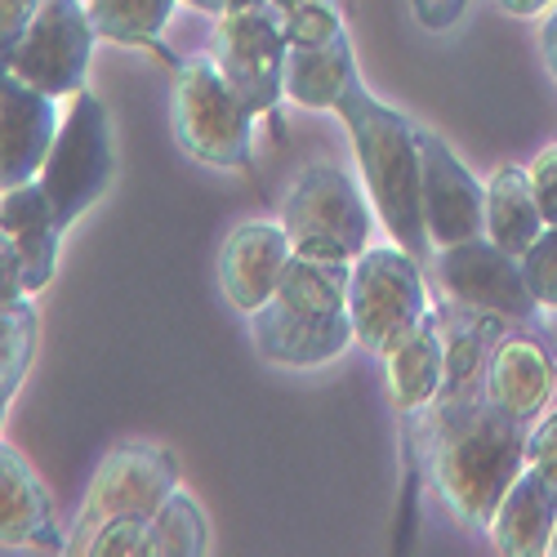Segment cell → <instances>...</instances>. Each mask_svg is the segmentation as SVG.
<instances>
[{
  "label": "cell",
  "instance_id": "obj_1",
  "mask_svg": "<svg viewBox=\"0 0 557 557\" xmlns=\"http://www.w3.org/2000/svg\"><path fill=\"white\" fill-rule=\"evenodd\" d=\"M531 429L499 414L486 397L429 424L420 459L446 508L473 531H491L499 504L527 469Z\"/></svg>",
  "mask_w": 557,
  "mask_h": 557
},
{
  "label": "cell",
  "instance_id": "obj_2",
  "mask_svg": "<svg viewBox=\"0 0 557 557\" xmlns=\"http://www.w3.org/2000/svg\"><path fill=\"white\" fill-rule=\"evenodd\" d=\"M348 286L352 263L290 255L276 295L259 312H250V335L259 357L290 370H312L344 357L348 344H357Z\"/></svg>",
  "mask_w": 557,
  "mask_h": 557
},
{
  "label": "cell",
  "instance_id": "obj_3",
  "mask_svg": "<svg viewBox=\"0 0 557 557\" xmlns=\"http://www.w3.org/2000/svg\"><path fill=\"white\" fill-rule=\"evenodd\" d=\"M335 112L348 125L366 193L375 201V214L388 227V237L420 263H433L437 250L429 242L424 197H420V138H414L420 125L393 112L388 103H380L361 81L339 99Z\"/></svg>",
  "mask_w": 557,
  "mask_h": 557
},
{
  "label": "cell",
  "instance_id": "obj_4",
  "mask_svg": "<svg viewBox=\"0 0 557 557\" xmlns=\"http://www.w3.org/2000/svg\"><path fill=\"white\" fill-rule=\"evenodd\" d=\"M170 125L178 148L214 170H250L255 112L214 59H183L170 89Z\"/></svg>",
  "mask_w": 557,
  "mask_h": 557
},
{
  "label": "cell",
  "instance_id": "obj_5",
  "mask_svg": "<svg viewBox=\"0 0 557 557\" xmlns=\"http://www.w3.org/2000/svg\"><path fill=\"white\" fill-rule=\"evenodd\" d=\"M178 491V463L170 450L152 442H125L103 455L95 469L81 513L67 535V553L85 557L89 540H95L108 522H152L157 508Z\"/></svg>",
  "mask_w": 557,
  "mask_h": 557
},
{
  "label": "cell",
  "instance_id": "obj_6",
  "mask_svg": "<svg viewBox=\"0 0 557 557\" xmlns=\"http://www.w3.org/2000/svg\"><path fill=\"white\" fill-rule=\"evenodd\" d=\"M352 335L366 352L384 357L401 335H410L433 312L424 268L410 250L393 246H366L352 259V286H348Z\"/></svg>",
  "mask_w": 557,
  "mask_h": 557
},
{
  "label": "cell",
  "instance_id": "obj_7",
  "mask_svg": "<svg viewBox=\"0 0 557 557\" xmlns=\"http://www.w3.org/2000/svg\"><path fill=\"white\" fill-rule=\"evenodd\" d=\"M286 10L282 0H227L214 27V63L255 116L286 99Z\"/></svg>",
  "mask_w": 557,
  "mask_h": 557
},
{
  "label": "cell",
  "instance_id": "obj_8",
  "mask_svg": "<svg viewBox=\"0 0 557 557\" xmlns=\"http://www.w3.org/2000/svg\"><path fill=\"white\" fill-rule=\"evenodd\" d=\"M112 174H116V157H112L108 108L99 95L81 89V95H72V112L63 116L54 152L40 170V188L50 197L63 232L108 193Z\"/></svg>",
  "mask_w": 557,
  "mask_h": 557
},
{
  "label": "cell",
  "instance_id": "obj_9",
  "mask_svg": "<svg viewBox=\"0 0 557 557\" xmlns=\"http://www.w3.org/2000/svg\"><path fill=\"white\" fill-rule=\"evenodd\" d=\"M95 18L81 0H45L23 40L5 54V76H18L54 99L81 95L89 54H95Z\"/></svg>",
  "mask_w": 557,
  "mask_h": 557
},
{
  "label": "cell",
  "instance_id": "obj_10",
  "mask_svg": "<svg viewBox=\"0 0 557 557\" xmlns=\"http://www.w3.org/2000/svg\"><path fill=\"white\" fill-rule=\"evenodd\" d=\"M433 276H437V290L450 304L499 312L504 321H527L531 326V321L544 312L527 286V276H522V259L499 250L486 232L459 242V246H442L433 255Z\"/></svg>",
  "mask_w": 557,
  "mask_h": 557
},
{
  "label": "cell",
  "instance_id": "obj_11",
  "mask_svg": "<svg viewBox=\"0 0 557 557\" xmlns=\"http://www.w3.org/2000/svg\"><path fill=\"white\" fill-rule=\"evenodd\" d=\"M282 223L290 232V242H308V237H331L339 246H348L352 255H361L370 246V214L366 197L357 183L339 170V165H304L290 183V193L282 201Z\"/></svg>",
  "mask_w": 557,
  "mask_h": 557
},
{
  "label": "cell",
  "instance_id": "obj_12",
  "mask_svg": "<svg viewBox=\"0 0 557 557\" xmlns=\"http://www.w3.org/2000/svg\"><path fill=\"white\" fill-rule=\"evenodd\" d=\"M388 393L401 420V442H406V478H420V429L429 420V410L442 393L446 380V321L433 308L410 335H401L388 352Z\"/></svg>",
  "mask_w": 557,
  "mask_h": 557
},
{
  "label": "cell",
  "instance_id": "obj_13",
  "mask_svg": "<svg viewBox=\"0 0 557 557\" xmlns=\"http://www.w3.org/2000/svg\"><path fill=\"white\" fill-rule=\"evenodd\" d=\"M414 138H420V197H424V227L433 250L482 237L486 183H478L473 170L433 129H414Z\"/></svg>",
  "mask_w": 557,
  "mask_h": 557
},
{
  "label": "cell",
  "instance_id": "obj_14",
  "mask_svg": "<svg viewBox=\"0 0 557 557\" xmlns=\"http://www.w3.org/2000/svg\"><path fill=\"white\" fill-rule=\"evenodd\" d=\"M63 129L59 99L45 89L5 76L0 81V193L40 178Z\"/></svg>",
  "mask_w": 557,
  "mask_h": 557
},
{
  "label": "cell",
  "instance_id": "obj_15",
  "mask_svg": "<svg viewBox=\"0 0 557 557\" xmlns=\"http://www.w3.org/2000/svg\"><path fill=\"white\" fill-rule=\"evenodd\" d=\"M486 401L508 420L535 429L557 406V357L535 335L504 331L486 366Z\"/></svg>",
  "mask_w": 557,
  "mask_h": 557
},
{
  "label": "cell",
  "instance_id": "obj_16",
  "mask_svg": "<svg viewBox=\"0 0 557 557\" xmlns=\"http://www.w3.org/2000/svg\"><path fill=\"white\" fill-rule=\"evenodd\" d=\"M290 255H295V242L286 223L250 219L242 227H232V237L223 242V255H219V286L227 304L242 308L246 317L259 312L276 295V286H282Z\"/></svg>",
  "mask_w": 557,
  "mask_h": 557
},
{
  "label": "cell",
  "instance_id": "obj_17",
  "mask_svg": "<svg viewBox=\"0 0 557 557\" xmlns=\"http://www.w3.org/2000/svg\"><path fill=\"white\" fill-rule=\"evenodd\" d=\"M0 548L5 553H67V535L54 522L32 463L5 442L0 446Z\"/></svg>",
  "mask_w": 557,
  "mask_h": 557
},
{
  "label": "cell",
  "instance_id": "obj_18",
  "mask_svg": "<svg viewBox=\"0 0 557 557\" xmlns=\"http://www.w3.org/2000/svg\"><path fill=\"white\" fill-rule=\"evenodd\" d=\"M59 237H63V223H59L50 197H45L40 178L18 183V188L5 193V201H0V242L18 255L27 295H36V290H45L54 282Z\"/></svg>",
  "mask_w": 557,
  "mask_h": 557
},
{
  "label": "cell",
  "instance_id": "obj_19",
  "mask_svg": "<svg viewBox=\"0 0 557 557\" xmlns=\"http://www.w3.org/2000/svg\"><path fill=\"white\" fill-rule=\"evenodd\" d=\"M557 527V486L540 469H522V478L508 486L499 513L491 522V540L504 557H540L548 553Z\"/></svg>",
  "mask_w": 557,
  "mask_h": 557
},
{
  "label": "cell",
  "instance_id": "obj_20",
  "mask_svg": "<svg viewBox=\"0 0 557 557\" xmlns=\"http://www.w3.org/2000/svg\"><path fill=\"white\" fill-rule=\"evenodd\" d=\"M352 85H357V59L348 32L286 50V99H295L299 108L335 112Z\"/></svg>",
  "mask_w": 557,
  "mask_h": 557
},
{
  "label": "cell",
  "instance_id": "obj_21",
  "mask_svg": "<svg viewBox=\"0 0 557 557\" xmlns=\"http://www.w3.org/2000/svg\"><path fill=\"white\" fill-rule=\"evenodd\" d=\"M544 210L531 193V178L518 165H499L486 183V237L508 250V255H527L535 246V237L544 232Z\"/></svg>",
  "mask_w": 557,
  "mask_h": 557
},
{
  "label": "cell",
  "instance_id": "obj_22",
  "mask_svg": "<svg viewBox=\"0 0 557 557\" xmlns=\"http://www.w3.org/2000/svg\"><path fill=\"white\" fill-rule=\"evenodd\" d=\"M95 18L99 40L112 45H144V50H165L161 32L178 0H85Z\"/></svg>",
  "mask_w": 557,
  "mask_h": 557
},
{
  "label": "cell",
  "instance_id": "obj_23",
  "mask_svg": "<svg viewBox=\"0 0 557 557\" xmlns=\"http://www.w3.org/2000/svg\"><path fill=\"white\" fill-rule=\"evenodd\" d=\"M206 553H210V522L201 504L178 486L148 522V557H206Z\"/></svg>",
  "mask_w": 557,
  "mask_h": 557
},
{
  "label": "cell",
  "instance_id": "obj_24",
  "mask_svg": "<svg viewBox=\"0 0 557 557\" xmlns=\"http://www.w3.org/2000/svg\"><path fill=\"white\" fill-rule=\"evenodd\" d=\"M32 352H36V308L27 299L0 304V401L5 406L23 388Z\"/></svg>",
  "mask_w": 557,
  "mask_h": 557
},
{
  "label": "cell",
  "instance_id": "obj_25",
  "mask_svg": "<svg viewBox=\"0 0 557 557\" xmlns=\"http://www.w3.org/2000/svg\"><path fill=\"white\" fill-rule=\"evenodd\" d=\"M522 276L544 312H557V227H544L522 255Z\"/></svg>",
  "mask_w": 557,
  "mask_h": 557
},
{
  "label": "cell",
  "instance_id": "obj_26",
  "mask_svg": "<svg viewBox=\"0 0 557 557\" xmlns=\"http://www.w3.org/2000/svg\"><path fill=\"white\" fill-rule=\"evenodd\" d=\"M527 178H531V193H535V201L544 210V223L557 227V144H548V148H540L531 157Z\"/></svg>",
  "mask_w": 557,
  "mask_h": 557
},
{
  "label": "cell",
  "instance_id": "obj_27",
  "mask_svg": "<svg viewBox=\"0 0 557 557\" xmlns=\"http://www.w3.org/2000/svg\"><path fill=\"white\" fill-rule=\"evenodd\" d=\"M527 463H531V469H540L557 486V406L531 429V437H527Z\"/></svg>",
  "mask_w": 557,
  "mask_h": 557
},
{
  "label": "cell",
  "instance_id": "obj_28",
  "mask_svg": "<svg viewBox=\"0 0 557 557\" xmlns=\"http://www.w3.org/2000/svg\"><path fill=\"white\" fill-rule=\"evenodd\" d=\"M45 0H0V54H10Z\"/></svg>",
  "mask_w": 557,
  "mask_h": 557
},
{
  "label": "cell",
  "instance_id": "obj_29",
  "mask_svg": "<svg viewBox=\"0 0 557 557\" xmlns=\"http://www.w3.org/2000/svg\"><path fill=\"white\" fill-rule=\"evenodd\" d=\"M463 5H469V0H410L414 18H420L429 32H450L463 18Z\"/></svg>",
  "mask_w": 557,
  "mask_h": 557
},
{
  "label": "cell",
  "instance_id": "obj_30",
  "mask_svg": "<svg viewBox=\"0 0 557 557\" xmlns=\"http://www.w3.org/2000/svg\"><path fill=\"white\" fill-rule=\"evenodd\" d=\"M495 5H499L504 14H513V18H535V14L553 10L557 0H495Z\"/></svg>",
  "mask_w": 557,
  "mask_h": 557
},
{
  "label": "cell",
  "instance_id": "obj_31",
  "mask_svg": "<svg viewBox=\"0 0 557 557\" xmlns=\"http://www.w3.org/2000/svg\"><path fill=\"white\" fill-rule=\"evenodd\" d=\"M544 63H548V72H553V81H557V5H553V14H548V23H544Z\"/></svg>",
  "mask_w": 557,
  "mask_h": 557
},
{
  "label": "cell",
  "instance_id": "obj_32",
  "mask_svg": "<svg viewBox=\"0 0 557 557\" xmlns=\"http://www.w3.org/2000/svg\"><path fill=\"white\" fill-rule=\"evenodd\" d=\"M188 5H197V10H206V14H223L227 0H188Z\"/></svg>",
  "mask_w": 557,
  "mask_h": 557
},
{
  "label": "cell",
  "instance_id": "obj_33",
  "mask_svg": "<svg viewBox=\"0 0 557 557\" xmlns=\"http://www.w3.org/2000/svg\"><path fill=\"white\" fill-rule=\"evenodd\" d=\"M548 557H557V527H553V540H548Z\"/></svg>",
  "mask_w": 557,
  "mask_h": 557
}]
</instances>
